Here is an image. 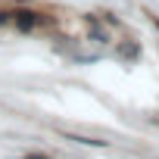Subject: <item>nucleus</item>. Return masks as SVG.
Returning a JSON list of instances; mask_svg holds the SVG:
<instances>
[{"mask_svg": "<svg viewBox=\"0 0 159 159\" xmlns=\"http://www.w3.org/2000/svg\"><path fill=\"white\" fill-rule=\"evenodd\" d=\"M19 31H34L38 25H44L47 19H44V13H38V10H28V7H19V10H13V19H10Z\"/></svg>", "mask_w": 159, "mask_h": 159, "instance_id": "1", "label": "nucleus"}, {"mask_svg": "<svg viewBox=\"0 0 159 159\" xmlns=\"http://www.w3.org/2000/svg\"><path fill=\"white\" fill-rule=\"evenodd\" d=\"M62 137L72 143H81V147H100V150L109 147V140H100V137H81V134H69V131H62Z\"/></svg>", "mask_w": 159, "mask_h": 159, "instance_id": "2", "label": "nucleus"}, {"mask_svg": "<svg viewBox=\"0 0 159 159\" xmlns=\"http://www.w3.org/2000/svg\"><path fill=\"white\" fill-rule=\"evenodd\" d=\"M122 59H137L140 56V44L137 41H125V44H119V50H116Z\"/></svg>", "mask_w": 159, "mask_h": 159, "instance_id": "3", "label": "nucleus"}, {"mask_svg": "<svg viewBox=\"0 0 159 159\" xmlns=\"http://www.w3.org/2000/svg\"><path fill=\"white\" fill-rule=\"evenodd\" d=\"M10 19H13V13H3V10H0V28L10 25Z\"/></svg>", "mask_w": 159, "mask_h": 159, "instance_id": "4", "label": "nucleus"}, {"mask_svg": "<svg viewBox=\"0 0 159 159\" xmlns=\"http://www.w3.org/2000/svg\"><path fill=\"white\" fill-rule=\"evenodd\" d=\"M28 159H47V156H44V153H31Z\"/></svg>", "mask_w": 159, "mask_h": 159, "instance_id": "5", "label": "nucleus"}]
</instances>
